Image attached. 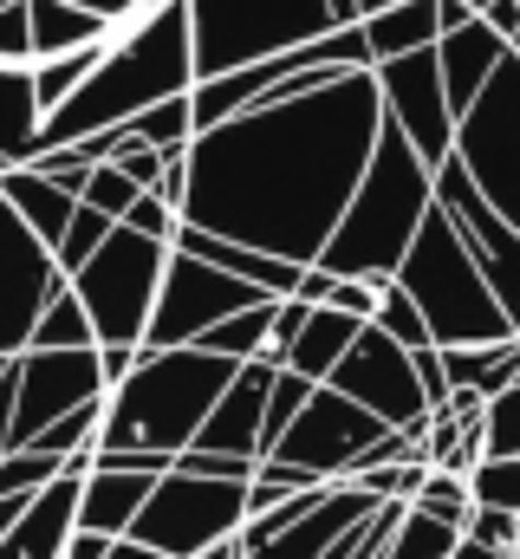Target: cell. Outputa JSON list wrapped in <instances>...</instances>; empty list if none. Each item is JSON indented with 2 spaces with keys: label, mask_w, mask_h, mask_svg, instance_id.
I'll list each match as a JSON object with an SVG mask.
<instances>
[{
  "label": "cell",
  "mask_w": 520,
  "mask_h": 559,
  "mask_svg": "<svg viewBox=\"0 0 520 559\" xmlns=\"http://www.w3.org/2000/svg\"><path fill=\"white\" fill-rule=\"evenodd\" d=\"M13 391H20V358H7L0 371V455L13 449Z\"/></svg>",
  "instance_id": "obj_44"
},
{
  "label": "cell",
  "mask_w": 520,
  "mask_h": 559,
  "mask_svg": "<svg viewBox=\"0 0 520 559\" xmlns=\"http://www.w3.org/2000/svg\"><path fill=\"white\" fill-rule=\"evenodd\" d=\"M85 345H98L92 312L79 306L72 280H59V293L46 299V312H39V325H33V345H26V352H85Z\"/></svg>",
  "instance_id": "obj_28"
},
{
  "label": "cell",
  "mask_w": 520,
  "mask_h": 559,
  "mask_svg": "<svg viewBox=\"0 0 520 559\" xmlns=\"http://www.w3.org/2000/svg\"><path fill=\"white\" fill-rule=\"evenodd\" d=\"M105 39H111V33H105ZM105 39H98V46H79V52H59V59H39V66H33V98H39V111H46V118H52V111H59V105H66V98H72V92H79V85L98 72V59H105Z\"/></svg>",
  "instance_id": "obj_30"
},
{
  "label": "cell",
  "mask_w": 520,
  "mask_h": 559,
  "mask_svg": "<svg viewBox=\"0 0 520 559\" xmlns=\"http://www.w3.org/2000/svg\"><path fill=\"white\" fill-rule=\"evenodd\" d=\"M456 559H520V554H495V547H475V540H462Z\"/></svg>",
  "instance_id": "obj_50"
},
{
  "label": "cell",
  "mask_w": 520,
  "mask_h": 559,
  "mask_svg": "<svg viewBox=\"0 0 520 559\" xmlns=\"http://www.w3.org/2000/svg\"><path fill=\"white\" fill-rule=\"evenodd\" d=\"M39 98H33V66H0V176L26 169L39 156Z\"/></svg>",
  "instance_id": "obj_23"
},
{
  "label": "cell",
  "mask_w": 520,
  "mask_h": 559,
  "mask_svg": "<svg viewBox=\"0 0 520 559\" xmlns=\"http://www.w3.org/2000/svg\"><path fill=\"white\" fill-rule=\"evenodd\" d=\"M378 79V98H385V118L410 138V150L442 169L456 156V111H449V92H442V66H436V46L423 52H403V59H385L371 66Z\"/></svg>",
  "instance_id": "obj_13"
},
{
  "label": "cell",
  "mask_w": 520,
  "mask_h": 559,
  "mask_svg": "<svg viewBox=\"0 0 520 559\" xmlns=\"http://www.w3.org/2000/svg\"><path fill=\"white\" fill-rule=\"evenodd\" d=\"M442 39V20H436V0H403L390 13H371L365 20V46H371V66L385 59H403V52H423Z\"/></svg>",
  "instance_id": "obj_27"
},
{
  "label": "cell",
  "mask_w": 520,
  "mask_h": 559,
  "mask_svg": "<svg viewBox=\"0 0 520 559\" xmlns=\"http://www.w3.org/2000/svg\"><path fill=\"white\" fill-rule=\"evenodd\" d=\"M273 378H280V365H273V358H248V365L228 378L222 404L209 411L202 436H196L189 449H215V455L260 462V429H267V397H273Z\"/></svg>",
  "instance_id": "obj_17"
},
{
  "label": "cell",
  "mask_w": 520,
  "mask_h": 559,
  "mask_svg": "<svg viewBox=\"0 0 520 559\" xmlns=\"http://www.w3.org/2000/svg\"><path fill=\"white\" fill-rule=\"evenodd\" d=\"M358 319L352 312H339V306H312L306 312V325H299V338L286 345V358H280V371H299V378H312V384H326L332 371H339V358L358 345Z\"/></svg>",
  "instance_id": "obj_22"
},
{
  "label": "cell",
  "mask_w": 520,
  "mask_h": 559,
  "mask_svg": "<svg viewBox=\"0 0 520 559\" xmlns=\"http://www.w3.org/2000/svg\"><path fill=\"white\" fill-rule=\"evenodd\" d=\"M137 195H143V189L130 182L118 163H98V169L85 176V195H79V202H85V209H98L105 222H125L130 209H137Z\"/></svg>",
  "instance_id": "obj_38"
},
{
  "label": "cell",
  "mask_w": 520,
  "mask_h": 559,
  "mask_svg": "<svg viewBox=\"0 0 520 559\" xmlns=\"http://www.w3.org/2000/svg\"><path fill=\"white\" fill-rule=\"evenodd\" d=\"M442 352V345H436ZM442 378H449V397L469 391V397H501L508 384H520V338H495V345H456L442 352Z\"/></svg>",
  "instance_id": "obj_24"
},
{
  "label": "cell",
  "mask_w": 520,
  "mask_h": 559,
  "mask_svg": "<svg viewBox=\"0 0 520 559\" xmlns=\"http://www.w3.org/2000/svg\"><path fill=\"white\" fill-rule=\"evenodd\" d=\"M456 169L482 189V202L508 228H520V59L515 52L482 85V98L462 111V124H456Z\"/></svg>",
  "instance_id": "obj_10"
},
{
  "label": "cell",
  "mask_w": 520,
  "mask_h": 559,
  "mask_svg": "<svg viewBox=\"0 0 520 559\" xmlns=\"http://www.w3.org/2000/svg\"><path fill=\"white\" fill-rule=\"evenodd\" d=\"M462 7H469V13H475V20H482V13H488V7H495V0H462Z\"/></svg>",
  "instance_id": "obj_54"
},
{
  "label": "cell",
  "mask_w": 520,
  "mask_h": 559,
  "mask_svg": "<svg viewBox=\"0 0 520 559\" xmlns=\"http://www.w3.org/2000/svg\"><path fill=\"white\" fill-rule=\"evenodd\" d=\"M332 391H345L358 411H371V417L385 423V429H429V397H423V378H416V358L385 338L378 325H365L358 332V345L339 358V371L326 378Z\"/></svg>",
  "instance_id": "obj_12"
},
{
  "label": "cell",
  "mask_w": 520,
  "mask_h": 559,
  "mask_svg": "<svg viewBox=\"0 0 520 559\" xmlns=\"http://www.w3.org/2000/svg\"><path fill=\"white\" fill-rule=\"evenodd\" d=\"M332 7V26H358V0H326Z\"/></svg>",
  "instance_id": "obj_49"
},
{
  "label": "cell",
  "mask_w": 520,
  "mask_h": 559,
  "mask_svg": "<svg viewBox=\"0 0 520 559\" xmlns=\"http://www.w3.org/2000/svg\"><path fill=\"white\" fill-rule=\"evenodd\" d=\"M235 371H241L235 358H215L202 345H176V352H150L143 345L130 378L118 391H105V423H98V449L92 455L169 468L202 436V423L222 404Z\"/></svg>",
  "instance_id": "obj_3"
},
{
  "label": "cell",
  "mask_w": 520,
  "mask_h": 559,
  "mask_svg": "<svg viewBox=\"0 0 520 559\" xmlns=\"http://www.w3.org/2000/svg\"><path fill=\"white\" fill-rule=\"evenodd\" d=\"M378 508V495H365L358 481H332L326 495H319V508L312 514H299L286 534H273L267 547H255L248 559H326L365 514Z\"/></svg>",
  "instance_id": "obj_18"
},
{
  "label": "cell",
  "mask_w": 520,
  "mask_h": 559,
  "mask_svg": "<svg viewBox=\"0 0 520 559\" xmlns=\"http://www.w3.org/2000/svg\"><path fill=\"white\" fill-rule=\"evenodd\" d=\"M72 7H92V13H105V20L118 26V20H125V13L137 7V0H72Z\"/></svg>",
  "instance_id": "obj_47"
},
{
  "label": "cell",
  "mask_w": 520,
  "mask_h": 559,
  "mask_svg": "<svg viewBox=\"0 0 520 559\" xmlns=\"http://www.w3.org/2000/svg\"><path fill=\"white\" fill-rule=\"evenodd\" d=\"M390 7H403V0H358V26H365L371 13H390Z\"/></svg>",
  "instance_id": "obj_52"
},
{
  "label": "cell",
  "mask_w": 520,
  "mask_h": 559,
  "mask_svg": "<svg viewBox=\"0 0 520 559\" xmlns=\"http://www.w3.org/2000/svg\"><path fill=\"white\" fill-rule=\"evenodd\" d=\"M385 98L371 72H345L306 98L241 111L189 143L182 228L312 267L378 150Z\"/></svg>",
  "instance_id": "obj_1"
},
{
  "label": "cell",
  "mask_w": 520,
  "mask_h": 559,
  "mask_svg": "<svg viewBox=\"0 0 520 559\" xmlns=\"http://www.w3.org/2000/svg\"><path fill=\"white\" fill-rule=\"evenodd\" d=\"M189 26H196V79H222L286 46L339 33L326 0H189Z\"/></svg>",
  "instance_id": "obj_7"
},
{
  "label": "cell",
  "mask_w": 520,
  "mask_h": 559,
  "mask_svg": "<svg viewBox=\"0 0 520 559\" xmlns=\"http://www.w3.org/2000/svg\"><path fill=\"white\" fill-rule=\"evenodd\" d=\"M469 501L495 514H520V455H482L469 468Z\"/></svg>",
  "instance_id": "obj_33"
},
{
  "label": "cell",
  "mask_w": 520,
  "mask_h": 559,
  "mask_svg": "<svg viewBox=\"0 0 520 559\" xmlns=\"http://www.w3.org/2000/svg\"><path fill=\"white\" fill-rule=\"evenodd\" d=\"M125 131L176 163V156H189V143H196V111H189V98H163V105H150L143 118H130Z\"/></svg>",
  "instance_id": "obj_32"
},
{
  "label": "cell",
  "mask_w": 520,
  "mask_h": 559,
  "mask_svg": "<svg viewBox=\"0 0 520 559\" xmlns=\"http://www.w3.org/2000/svg\"><path fill=\"white\" fill-rule=\"evenodd\" d=\"M20 514H26V501H0V540H7V527H13Z\"/></svg>",
  "instance_id": "obj_51"
},
{
  "label": "cell",
  "mask_w": 520,
  "mask_h": 559,
  "mask_svg": "<svg viewBox=\"0 0 520 559\" xmlns=\"http://www.w3.org/2000/svg\"><path fill=\"white\" fill-rule=\"evenodd\" d=\"M169 475V468H163ZM156 475L150 468H118V462H92L85 481H79V527L85 534H105V540H130L143 501H150Z\"/></svg>",
  "instance_id": "obj_19"
},
{
  "label": "cell",
  "mask_w": 520,
  "mask_h": 559,
  "mask_svg": "<svg viewBox=\"0 0 520 559\" xmlns=\"http://www.w3.org/2000/svg\"><path fill=\"white\" fill-rule=\"evenodd\" d=\"M482 455H520V384L482 404Z\"/></svg>",
  "instance_id": "obj_39"
},
{
  "label": "cell",
  "mask_w": 520,
  "mask_h": 559,
  "mask_svg": "<svg viewBox=\"0 0 520 559\" xmlns=\"http://www.w3.org/2000/svg\"><path fill=\"white\" fill-rule=\"evenodd\" d=\"M163 267H169V241H150L137 228H111V241L72 274L79 306L92 312V332L98 345H143L150 332V312H156V293H163Z\"/></svg>",
  "instance_id": "obj_8"
},
{
  "label": "cell",
  "mask_w": 520,
  "mask_h": 559,
  "mask_svg": "<svg viewBox=\"0 0 520 559\" xmlns=\"http://www.w3.org/2000/svg\"><path fill=\"white\" fill-rule=\"evenodd\" d=\"M26 20H33V66L59 59V52H79V46H98L111 33L105 13L72 7V0H26Z\"/></svg>",
  "instance_id": "obj_26"
},
{
  "label": "cell",
  "mask_w": 520,
  "mask_h": 559,
  "mask_svg": "<svg viewBox=\"0 0 520 559\" xmlns=\"http://www.w3.org/2000/svg\"><path fill=\"white\" fill-rule=\"evenodd\" d=\"M0 371H7V365H0Z\"/></svg>",
  "instance_id": "obj_56"
},
{
  "label": "cell",
  "mask_w": 520,
  "mask_h": 559,
  "mask_svg": "<svg viewBox=\"0 0 520 559\" xmlns=\"http://www.w3.org/2000/svg\"><path fill=\"white\" fill-rule=\"evenodd\" d=\"M390 280H332V299L326 306H339V312H352L358 325H371L378 319V293H385Z\"/></svg>",
  "instance_id": "obj_41"
},
{
  "label": "cell",
  "mask_w": 520,
  "mask_h": 559,
  "mask_svg": "<svg viewBox=\"0 0 520 559\" xmlns=\"http://www.w3.org/2000/svg\"><path fill=\"white\" fill-rule=\"evenodd\" d=\"M436 66H442L449 111H456V124H462V111L482 98V85L508 66V39H501L488 20H469V26H456V33L436 39Z\"/></svg>",
  "instance_id": "obj_20"
},
{
  "label": "cell",
  "mask_w": 520,
  "mask_h": 559,
  "mask_svg": "<svg viewBox=\"0 0 520 559\" xmlns=\"http://www.w3.org/2000/svg\"><path fill=\"white\" fill-rule=\"evenodd\" d=\"M125 228H137V235H150V241H176V209L163 202V195H137V209L125 215Z\"/></svg>",
  "instance_id": "obj_43"
},
{
  "label": "cell",
  "mask_w": 520,
  "mask_h": 559,
  "mask_svg": "<svg viewBox=\"0 0 520 559\" xmlns=\"http://www.w3.org/2000/svg\"><path fill=\"white\" fill-rule=\"evenodd\" d=\"M105 559H163V554H150L143 540H111V554H105Z\"/></svg>",
  "instance_id": "obj_48"
},
{
  "label": "cell",
  "mask_w": 520,
  "mask_h": 559,
  "mask_svg": "<svg viewBox=\"0 0 520 559\" xmlns=\"http://www.w3.org/2000/svg\"><path fill=\"white\" fill-rule=\"evenodd\" d=\"M410 508H423V514H436V521H449V527H469V514H475V501H469V475L429 468L423 488L410 495Z\"/></svg>",
  "instance_id": "obj_35"
},
{
  "label": "cell",
  "mask_w": 520,
  "mask_h": 559,
  "mask_svg": "<svg viewBox=\"0 0 520 559\" xmlns=\"http://www.w3.org/2000/svg\"><path fill=\"white\" fill-rule=\"evenodd\" d=\"M0 66H33V20H26V0L0 13Z\"/></svg>",
  "instance_id": "obj_42"
},
{
  "label": "cell",
  "mask_w": 520,
  "mask_h": 559,
  "mask_svg": "<svg viewBox=\"0 0 520 559\" xmlns=\"http://www.w3.org/2000/svg\"><path fill=\"white\" fill-rule=\"evenodd\" d=\"M105 554H111V540H105V534L72 527V540H66V554H59V559H105Z\"/></svg>",
  "instance_id": "obj_45"
},
{
  "label": "cell",
  "mask_w": 520,
  "mask_h": 559,
  "mask_svg": "<svg viewBox=\"0 0 520 559\" xmlns=\"http://www.w3.org/2000/svg\"><path fill=\"white\" fill-rule=\"evenodd\" d=\"M248 527V481H215V475H156L130 540H143L163 559H202L222 540H241Z\"/></svg>",
  "instance_id": "obj_9"
},
{
  "label": "cell",
  "mask_w": 520,
  "mask_h": 559,
  "mask_svg": "<svg viewBox=\"0 0 520 559\" xmlns=\"http://www.w3.org/2000/svg\"><path fill=\"white\" fill-rule=\"evenodd\" d=\"M462 540H475V547H495V554H520V514L475 508V514H469V527H462Z\"/></svg>",
  "instance_id": "obj_40"
},
{
  "label": "cell",
  "mask_w": 520,
  "mask_h": 559,
  "mask_svg": "<svg viewBox=\"0 0 520 559\" xmlns=\"http://www.w3.org/2000/svg\"><path fill=\"white\" fill-rule=\"evenodd\" d=\"M390 280L410 293V306L423 312V325H429V338H436L442 352H456V345H495V338H515V325H508L501 299L488 293V280H482V267H475V254H469L462 228H456L442 209H429V215H423V228H416V241H410L403 267H397Z\"/></svg>",
  "instance_id": "obj_5"
},
{
  "label": "cell",
  "mask_w": 520,
  "mask_h": 559,
  "mask_svg": "<svg viewBox=\"0 0 520 559\" xmlns=\"http://www.w3.org/2000/svg\"><path fill=\"white\" fill-rule=\"evenodd\" d=\"M273 312H280V299H260V306H248V312L222 319V325L202 338V352H215V358H235V365L267 358V345H273Z\"/></svg>",
  "instance_id": "obj_29"
},
{
  "label": "cell",
  "mask_w": 520,
  "mask_h": 559,
  "mask_svg": "<svg viewBox=\"0 0 520 559\" xmlns=\"http://www.w3.org/2000/svg\"><path fill=\"white\" fill-rule=\"evenodd\" d=\"M482 20H488V26H495L501 39H515V33H520V0H495V7L482 13Z\"/></svg>",
  "instance_id": "obj_46"
},
{
  "label": "cell",
  "mask_w": 520,
  "mask_h": 559,
  "mask_svg": "<svg viewBox=\"0 0 520 559\" xmlns=\"http://www.w3.org/2000/svg\"><path fill=\"white\" fill-rule=\"evenodd\" d=\"M312 391H319V384H312V378H299V371H280V378H273V397H267V429H260V455H267V449L293 429V417L306 411V397H312Z\"/></svg>",
  "instance_id": "obj_37"
},
{
  "label": "cell",
  "mask_w": 520,
  "mask_h": 559,
  "mask_svg": "<svg viewBox=\"0 0 520 559\" xmlns=\"http://www.w3.org/2000/svg\"><path fill=\"white\" fill-rule=\"evenodd\" d=\"M456 547H462V527H449V521H436V514H423V508L403 501V521L390 534L385 559H456Z\"/></svg>",
  "instance_id": "obj_31"
},
{
  "label": "cell",
  "mask_w": 520,
  "mask_h": 559,
  "mask_svg": "<svg viewBox=\"0 0 520 559\" xmlns=\"http://www.w3.org/2000/svg\"><path fill=\"white\" fill-rule=\"evenodd\" d=\"M429 209H436V169L385 118L378 150H371V163H365V176H358V189H352L319 267L339 280H390L403 267V254H410V241H416Z\"/></svg>",
  "instance_id": "obj_4"
},
{
  "label": "cell",
  "mask_w": 520,
  "mask_h": 559,
  "mask_svg": "<svg viewBox=\"0 0 520 559\" xmlns=\"http://www.w3.org/2000/svg\"><path fill=\"white\" fill-rule=\"evenodd\" d=\"M202 559H248V554H241V540H222V547H209Z\"/></svg>",
  "instance_id": "obj_53"
},
{
  "label": "cell",
  "mask_w": 520,
  "mask_h": 559,
  "mask_svg": "<svg viewBox=\"0 0 520 559\" xmlns=\"http://www.w3.org/2000/svg\"><path fill=\"white\" fill-rule=\"evenodd\" d=\"M260 299H273V293H260V286H248V280H235V274H222V267H209V261H196V254H176V248H169L163 293H156V312H150L143 345H150V352L202 345L222 319L248 312V306H260Z\"/></svg>",
  "instance_id": "obj_11"
},
{
  "label": "cell",
  "mask_w": 520,
  "mask_h": 559,
  "mask_svg": "<svg viewBox=\"0 0 520 559\" xmlns=\"http://www.w3.org/2000/svg\"><path fill=\"white\" fill-rule=\"evenodd\" d=\"M111 228H118V222H105L98 209H85V202H79V209H72V222H66V235H59V248H52L59 274H66V280L79 274V267H85V261L111 241Z\"/></svg>",
  "instance_id": "obj_34"
},
{
  "label": "cell",
  "mask_w": 520,
  "mask_h": 559,
  "mask_svg": "<svg viewBox=\"0 0 520 559\" xmlns=\"http://www.w3.org/2000/svg\"><path fill=\"white\" fill-rule=\"evenodd\" d=\"M7 7H20V0H0V13H7Z\"/></svg>",
  "instance_id": "obj_55"
},
{
  "label": "cell",
  "mask_w": 520,
  "mask_h": 559,
  "mask_svg": "<svg viewBox=\"0 0 520 559\" xmlns=\"http://www.w3.org/2000/svg\"><path fill=\"white\" fill-rule=\"evenodd\" d=\"M79 481H85V475H59L52 488H39V495L26 501V514L7 527L0 559H59L66 554V540H72V527H79Z\"/></svg>",
  "instance_id": "obj_21"
},
{
  "label": "cell",
  "mask_w": 520,
  "mask_h": 559,
  "mask_svg": "<svg viewBox=\"0 0 520 559\" xmlns=\"http://www.w3.org/2000/svg\"><path fill=\"white\" fill-rule=\"evenodd\" d=\"M436 209L462 228V241H469L475 267L488 280V293L501 299V312H508V325H515V338H520V228H508V222L482 202V189L456 169V156L436 169Z\"/></svg>",
  "instance_id": "obj_15"
},
{
  "label": "cell",
  "mask_w": 520,
  "mask_h": 559,
  "mask_svg": "<svg viewBox=\"0 0 520 559\" xmlns=\"http://www.w3.org/2000/svg\"><path fill=\"white\" fill-rule=\"evenodd\" d=\"M105 397L98 345L85 352H20V391H13V449H26L39 429Z\"/></svg>",
  "instance_id": "obj_16"
},
{
  "label": "cell",
  "mask_w": 520,
  "mask_h": 559,
  "mask_svg": "<svg viewBox=\"0 0 520 559\" xmlns=\"http://www.w3.org/2000/svg\"><path fill=\"white\" fill-rule=\"evenodd\" d=\"M0 195L13 202V215H20L46 248H59V235H66V222H72V209H79V195L59 189V182L39 176V169H7V176H0Z\"/></svg>",
  "instance_id": "obj_25"
},
{
  "label": "cell",
  "mask_w": 520,
  "mask_h": 559,
  "mask_svg": "<svg viewBox=\"0 0 520 559\" xmlns=\"http://www.w3.org/2000/svg\"><path fill=\"white\" fill-rule=\"evenodd\" d=\"M273 462H293L306 468L312 481H352L365 468H385V462H423V429H385L371 411H358L345 391L319 384L306 397V411L293 417V429L267 449Z\"/></svg>",
  "instance_id": "obj_6"
},
{
  "label": "cell",
  "mask_w": 520,
  "mask_h": 559,
  "mask_svg": "<svg viewBox=\"0 0 520 559\" xmlns=\"http://www.w3.org/2000/svg\"><path fill=\"white\" fill-rule=\"evenodd\" d=\"M59 261L52 248L13 215V202L0 195V365L20 358L33 345V325L46 312V299L59 293Z\"/></svg>",
  "instance_id": "obj_14"
},
{
  "label": "cell",
  "mask_w": 520,
  "mask_h": 559,
  "mask_svg": "<svg viewBox=\"0 0 520 559\" xmlns=\"http://www.w3.org/2000/svg\"><path fill=\"white\" fill-rule=\"evenodd\" d=\"M371 325H378L385 338H397L403 352H423V345H436V338H429V325H423V312L410 306V293H403L397 280L378 293V319H371Z\"/></svg>",
  "instance_id": "obj_36"
},
{
  "label": "cell",
  "mask_w": 520,
  "mask_h": 559,
  "mask_svg": "<svg viewBox=\"0 0 520 559\" xmlns=\"http://www.w3.org/2000/svg\"><path fill=\"white\" fill-rule=\"evenodd\" d=\"M196 92V26H189V0H137L105 39L98 72L39 124V150H66V143L125 131L130 118H143L163 98H189Z\"/></svg>",
  "instance_id": "obj_2"
}]
</instances>
